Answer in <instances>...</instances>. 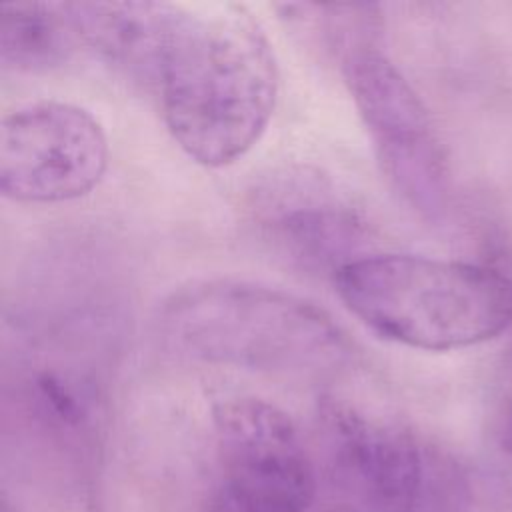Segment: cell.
Here are the masks:
<instances>
[{
  "mask_svg": "<svg viewBox=\"0 0 512 512\" xmlns=\"http://www.w3.org/2000/svg\"><path fill=\"white\" fill-rule=\"evenodd\" d=\"M80 44L68 4L0 6V60L6 70L40 72L60 66Z\"/></svg>",
  "mask_w": 512,
  "mask_h": 512,
  "instance_id": "cell-9",
  "label": "cell"
},
{
  "mask_svg": "<svg viewBox=\"0 0 512 512\" xmlns=\"http://www.w3.org/2000/svg\"><path fill=\"white\" fill-rule=\"evenodd\" d=\"M342 68L388 182L410 208L436 218L446 206L448 170L422 100L400 70L370 44L348 48Z\"/></svg>",
  "mask_w": 512,
  "mask_h": 512,
  "instance_id": "cell-4",
  "label": "cell"
},
{
  "mask_svg": "<svg viewBox=\"0 0 512 512\" xmlns=\"http://www.w3.org/2000/svg\"><path fill=\"white\" fill-rule=\"evenodd\" d=\"M146 86L176 144L198 164L220 168L264 134L278 64L246 6L164 2Z\"/></svg>",
  "mask_w": 512,
  "mask_h": 512,
  "instance_id": "cell-1",
  "label": "cell"
},
{
  "mask_svg": "<svg viewBox=\"0 0 512 512\" xmlns=\"http://www.w3.org/2000/svg\"><path fill=\"white\" fill-rule=\"evenodd\" d=\"M214 434L224 492L268 512H306L316 494L312 460L294 420L256 396L216 404Z\"/></svg>",
  "mask_w": 512,
  "mask_h": 512,
  "instance_id": "cell-6",
  "label": "cell"
},
{
  "mask_svg": "<svg viewBox=\"0 0 512 512\" xmlns=\"http://www.w3.org/2000/svg\"><path fill=\"white\" fill-rule=\"evenodd\" d=\"M334 286L370 330L408 348H468L512 326V280L486 264L364 254L334 274Z\"/></svg>",
  "mask_w": 512,
  "mask_h": 512,
  "instance_id": "cell-3",
  "label": "cell"
},
{
  "mask_svg": "<svg viewBox=\"0 0 512 512\" xmlns=\"http://www.w3.org/2000/svg\"><path fill=\"white\" fill-rule=\"evenodd\" d=\"M502 444L512 454V402L506 412V420H504V428H502Z\"/></svg>",
  "mask_w": 512,
  "mask_h": 512,
  "instance_id": "cell-11",
  "label": "cell"
},
{
  "mask_svg": "<svg viewBox=\"0 0 512 512\" xmlns=\"http://www.w3.org/2000/svg\"><path fill=\"white\" fill-rule=\"evenodd\" d=\"M320 422L328 474L342 512H414L424 456L412 432L340 398H326Z\"/></svg>",
  "mask_w": 512,
  "mask_h": 512,
  "instance_id": "cell-8",
  "label": "cell"
},
{
  "mask_svg": "<svg viewBox=\"0 0 512 512\" xmlns=\"http://www.w3.org/2000/svg\"><path fill=\"white\" fill-rule=\"evenodd\" d=\"M108 166V140L84 108L38 100L6 112L0 128V190L24 204H54L94 190Z\"/></svg>",
  "mask_w": 512,
  "mask_h": 512,
  "instance_id": "cell-5",
  "label": "cell"
},
{
  "mask_svg": "<svg viewBox=\"0 0 512 512\" xmlns=\"http://www.w3.org/2000/svg\"><path fill=\"white\" fill-rule=\"evenodd\" d=\"M250 220L282 256L312 272L334 274L364 256L368 224L338 186L312 168H282L248 194Z\"/></svg>",
  "mask_w": 512,
  "mask_h": 512,
  "instance_id": "cell-7",
  "label": "cell"
},
{
  "mask_svg": "<svg viewBox=\"0 0 512 512\" xmlns=\"http://www.w3.org/2000/svg\"><path fill=\"white\" fill-rule=\"evenodd\" d=\"M178 352L220 366L318 376L346 366L352 344L316 304L256 282L200 280L172 292L158 314Z\"/></svg>",
  "mask_w": 512,
  "mask_h": 512,
  "instance_id": "cell-2",
  "label": "cell"
},
{
  "mask_svg": "<svg viewBox=\"0 0 512 512\" xmlns=\"http://www.w3.org/2000/svg\"><path fill=\"white\" fill-rule=\"evenodd\" d=\"M218 512H268V510H262L258 506H252L228 492L222 490L220 494V502H218Z\"/></svg>",
  "mask_w": 512,
  "mask_h": 512,
  "instance_id": "cell-10",
  "label": "cell"
}]
</instances>
